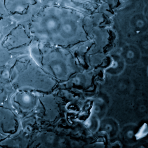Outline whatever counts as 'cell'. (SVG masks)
<instances>
[{
  "mask_svg": "<svg viewBox=\"0 0 148 148\" xmlns=\"http://www.w3.org/2000/svg\"><path fill=\"white\" fill-rule=\"evenodd\" d=\"M10 83L12 88L18 91H44L45 73L29 53L13 57L8 64Z\"/></svg>",
  "mask_w": 148,
  "mask_h": 148,
  "instance_id": "1",
  "label": "cell"
},
{
  "mask_svg": "<svg viewBox=\"0 0 148 148\" xmlns=\"http://www.w3.org/2000/svg\"><path fill=\"white\" fill-rule=\"evenodd\" d=\"M3 37L0 33V68L8 64L13 58L12 55L4 47L2 43Z\"/></svg>",
  "mask_w": 148,
  "mask_h": 148,
  "instance_id": "6",
  "label": "cell"
},
{
  "mask_svg": "<svg viewBox=\"0 0 148 148\" xmlns=\"http://www.w3.org/2000/svg\"><path fill=\"white\" fill-rule=\"evenodd\" d=\"M12 104L14 110L21 116L34 113L37 115L39 106V98L31 92L19 91L12 97Z\"/></svg>",
  "mask_w": 148,
  "mask_h": 148,
  "instance_id": "4",
  "label": "cell"
},
{
  "mask_svg": "<svg viewBox=\"0 0 148 148\" xmlns=\"http://www.w3.org/2000/svg\"><path fill=\"white\" fill-rule=\"evenodd\" d=\"M11 18L18 23L28 25L42 8L40 0H3Z\"/></svg>",
  "mask_w": 148,
  "mask_h": 148,
  "instance_id": "3",
  "label": "cell"
},
{
  "mask_svg": "<svg viewBox=\"0 0 148 148\" xmlns=\"http://www.w3.org/2000/svg\"><path fill=\"white\" fill-rule=\"evenodd\" d=\"M18 117L12 109L0 105V134L4 136H14L19 130Z\"/></svg>",
  "mask_w": 148,
  "mask_h": 148,
  "instance_id": "5",
  "label": "cell"
},
{
  "mask_svg": "<svg viewBox=\"0 0 148 148\" xmlns=\"http://www.w3.org/2000/svg\"><path fill=\"white\" fill-rule=\"evenodd\" d=\"M33 39L28 29V25L17 23L13 27L3 38L4 47L13 57L29 53Z\"/></svg>",
  "mask_w": 148,
  "mask_h": 148,
  "instance_id": "2",
  "label": "cell"
},
{
  "mask_svg": "<svg viewBox=\"0 0 148 148\" xmlns=\"http://www.w3.org/2000/svg\"><path fill=\"white\" fill-rule=\"evenodd\" d=\"M8 16H10L5 7L4 1L0 0V20Z\"/></svg>",
  "mask_w": 148,
  "mask_h": 148,
  "instance_id": "7",
  "label": "cell"
}]
</instances>
